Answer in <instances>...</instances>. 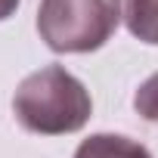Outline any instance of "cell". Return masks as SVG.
<instances>
[{
	"mask_svg": "<svg viewBox=\"0 0 158 158\" xmlns=\"http://www.w3.org/2000/svg\"><path fill=\"white\" fill-rule=\"evenodd\" d=\"M93 99L87 87L62 65H44L31 71L13 93V115L28 133L62 136L90 121Z\"/></svg>",
	"mask_w": 158,
	"mask_h": 158,
	"instance_id": "6da1fadb",
	"label": "cell"
},
{
	"mask_svg": "<svg viewBox=\"0 0 158 158\" xmlns=\"http://www.w3.org/2000/svg\"><path fill=\"white\" fill-rule=\"evenodd\" d=\"M74 158H152V152L121 133H93L77 146Z\"/></svg>",
	"mask_w": 158,
	"mask_h": 158,
	"instance_id": "3957f363",
	"label": "cell"
},
{
	"mask_svg": "<svg viewBox=\"0 0 158 158\" xmlns=\"http://www.w3.org/2000/svg\"><path fill=\"white\" fill-rule=\"evenodd\" d=\"M121 3L127 31L136 40L158 47V0H121Z\"/></svg>",
	"mask_w": 158,
	"mask_h": 158,
	"instance_id": "277c9868",
	"label": "cell"
},
{
	"mask_svg": "<svg viewBox=\"0 0 158 158\" xmlns=\"http://www.w3.org/2000/svg\"><path fill=\"white\" fill-rule=\"evenodd\" d=\"M19 3H22V0H0V22H3V19H10V16H16Z\"/></svg>",
	"mask_w": 158,
	"mask_h": 158,
	"instance_id": "8992f818",
	"label": "cell"
},
{
	"mask_svg": "<svg viewBox=\"0 0 158 158\" xmlns=\"http://www.w3.org/2000/svg\"><path fill=\"white\" fill-rule=\"evenodd\" d=\"M124 19L121 0H40L37 34L53 53H93Z\"/></svg>",
	"mask_w": 158,
	"mask_h": 158,
	"instance_id": "7a4b0ae2",
	"label": "cell"
},
{
	"mask_svg": "<svg viewBox=\"0 0 158 158\" xmlns=\"http://www.w3.org/2000/svg\"><path fill=\"white\" fill-rule=\"evenodd\" d=\"M133 109L146 121H158V71L149 74L133 93Z\"/></svg>",
	"mask_w": 158,
	"mask_h": 158,
	"instance_id": "5b68a950",
	"label": "cell"
}]
</instances>
